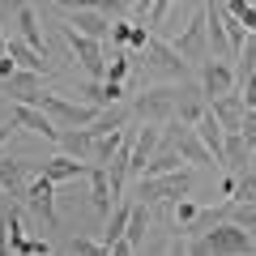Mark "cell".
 <instances>
[{
  "instance_id": "cell-26",
  "label": "cell",
  "mask_w": 256,
  "mask_h": 256,
  "mask_svg": "<svg viewBox=\"0 0 256 256\" xmlns=\"http://www.w3.org/2000/svg\"><path fill=\"white\" fill-rule=\"evenodd\" d=\"M150 226H154V218H150V205H141V201H132V218H128V244L141 252V244H146V235H150Z\"/></svg>"
},
{
  "instance_id": "cell-17",
  "label": "cell",
  "mask_w": 256,
  "mask_h": 256,
  "mask_svg": "<svg viewBox=\"0 0 256 256\" xmlns=\"http://www.w3.org/2000/svg\"><path fill=\"white\" fill-rule=\"evenodd\" d=\"M38 171H43L52 184H73V180H86V175H90V162H77V158H68V154H56V158H47V162H38Z\"/></svg>"
},
{
  "instance_id": "cell-48",
  "label": "cell",
  "mask_w": 256,
  "mask_h": 256,
  "mask_svg": "<svg viewBox=\"0 0 256 256\" xmlns=\"http://www.w3.org/2000/svg\"><path fill=\"white\" fill-rule=\"evenodd\" d=\"M150 9H154V0H137V9H132L137 22H150Z\"/></svg>"
},
{
  "instance_id": "cell-37",
  "label": "cell",
  "mask_w": 256,
  "mask_h": 256,
  "mask_svg": "<svg viewBox=\"0 0 256 256\" xmlns=\"http://www.w3.org/2000/svg\"><path fill=\"white\" fill-rule=\"evenodd\" d=\"M82 98L94 102V107H107V94H102V82H86L82 86Z\"/></svg>"
},
{
  "instance_id": "cell-46",
  "label": "cell",
  "mask_w": 256,
  "mask_h": 256,
  "mask_svg": "<svg viewBox=\"0 0 256 256\" xmlns=\"http://www.w3.org/2000/svg\"><path fill=\"white\" fill-rule=\"evenodd\" d=\"M188 256H214V248L205 239H188Z\"/></svg>"
},
{
  "instance_id": "cell-25",
  "label": "cell",
  "mask_w": 256,
  "mask_h": 256,
  "mask_svg": "<svg viewBox=\"0 0 256 256\" xmlns=\"http://www.w3.org/2000/svg\"><path fill=\"white\" fill-rule=\"evenodd\" d=\"M9 56L18 60V68H30V73H52V64H47V56L43 52H34L30 43H22V38H9Z\"/></svg>"
},
{
  "instance_id": "cell-22",
  "label": "cell",
  "mask_w": 256,
  "mask_h": 256,
  "mask_svg": "<svg viewBox=\"0 0 256 256\" xmlns=\"http://www.w3.org/2000/svg\"><path fill=\"white\" fill-rule=\"evenodd\" d=\"M26 171H30V162L0 154V192H9V196H26Z\"/></svg>"
},
{
  "instance_id": "cell-50",
  "label": "cell",
  "mask_w": 256,
  "mask_h": 256,
  "mask_svg": "<svg viewBox=\"0 0 256 256\" xmlns=\"http://www.w3.org/2000/svg\"><path fill=\"white\" fill-rule=\"evenodd\" d=\"M13 248H9V230H4V218H0V256H9Z\"/></svg>"
},
{
  "instance_id": "cell-38",
  "label": "cell",
  "mask_w": 256,
  "mask_h": 256,
  "mask_svg": "<svg viewBox=\"0 0 256 256\" xmlns=\"http://www.w3.org/2000/svg\"><path fill=\"white\" fill-rule=\"evenodd\" d=\"M13 256H56V252H52V248L43 244V239H26V244H22L18 252H13Z\"/></svg>"
},
{
  "instance_id": "cell-32",
  "label": "cell",
  "mask_w": 256,
  "mask_h": 256,
  "mask_svg": "<svg viewBox=\"0 0 256 256\" xmlns=\"http://www.w3.org/2000/svg\"><path fill=\"white\" fill-rule=\"evenodd\" d=\"M201 210H205V205L188 201V196H184V201H175V230H180V235H184V230H188L192 222H196V214H201Z\"/></svg>"
},
{
  "instance_id": "cell-52",
  "label": "cell",
  "mask_w": 256,
  "mask_h": 256,
  "mask_svg": "<svg viewBox=\"0 0 256 256\" xmlns=\"http://www.w3.org/2000/svg\"><path fill=\"white\" fill-rule=\"evenodd\" d=\"M146 256H158V252H146Z\"/></svg>"
},
{
  "instance_id": "cell-23",
  "label": "cell",
  "mask_w": 256,
  "mask_h": 256,
  "mask_svg": "<svg viewBox=\"0 0 256 256\" xmlns=\"http://www.w3.org/2000/svg\"><path fill=\"white\" fill-rule=\"evenodd\" d=\"M196 137H201V146L214 154V162L222 166V154H226V128L214 120V111H205V116H201V124H196Z\"/></svg>"
},
{
  "instance_id": "cell-6",
  "label": "cell",
  "mask_w": 256,
  "mask_h": 256,
  "mask_svg": "<svg viewBox=\"0 0 256 256\" xmlns=\"http://www.w3.org/2000/svg\"><path fill=\"white\" fill-rule=\"evenodd\" d=\"M171 43H175V52H180L184 60L192 64V68H201V64L210 60V13L201 9L196 18L188 22V26L180 30V34L171 38Z\"/></svg>"
},
{
  "instance_id": "cell-47",
  "label": "cell",
  "mask_w": 256,
  "mask_h": 256,
  "mask_svg": "<svg viewBox=\"0 0 256 256\" xmlns=\"http://www.w3.org/2000/svg\"><path fill=\"white\" fill-rule=\"evenodd\" d=\"M18 73V60H13V56H4V60H0V82H4V77H13Z\"/></svg>"
},
{
  "instance_id": "cell-20",
  "label": "cell",
  "mask_w": 256,
  "mask_h": 256,
  "mask_svg": "<svg viewBox=\"0 0 256 256\" xmlns=\"http://www.w3.org/2000/svg\"><path fill=\"white\" fill-rule=\"evenodd\" d=\"M73 9H98L107 18H124V13L137 9V0H56V13H73Z\"/></svg>"
},
{
  "instance_id": "cell-42",
  "label": "cell",
  "mask_w": 256,
  "mask_h": 256,
  "mask_svg": "<svg viewBox=\"0 0 256 256\" xmlns=\"http://www.w3.org/2000/svg\"><path fill=\"white\" fill-rule=\"evenodd\" d=\"M166 256H188V235H175L166 244Z\"/></svg>"
},
{
  "instance_id": "cell-34",
  "label": "cell",
  "mask_w": 256,
  "mask_h": 256,
  "mask_svg": "<svg viewBox=\"0 0 256 256\" xmlns=\"http://www.w3.org/2000/svg\"><path fill=\"white\" fill-rule=\"evenodd\" d=\"M68 252H73V256H107V244H102V239H86V235H77L73 244H68Z\"/></svg>"
},
{
  "instance_id": "cell-24",
  "label": "cell",
  "mask_w": 256,
  "mask_h": 256,
  "mask_svg": "<svg viewBox=\"0 0 256 256\" xmlns=\"http://www.w3.org/2000/svg\"><path fill=\"white\" fill-rule=\"evenodd\" d=\"M128 218H132V201H116V210H111L107 214V222H102V244H120V239H124L128 235Z\"/></svg>"
},
{
  "instance_id": "cell-19",
  "label": "cell",
  "mask_w": 256,
  "mask_h": 256,
  "mask_svg": "<svg viewBox=\"0 0 256 256\" xmlns=\"http://www.w3.org/2000/svg\"><path fill=\"white\" fill-rule=\"evenodd\" d=\"M86 180H90V205H94V214H102V218H107L111 210H116V192H111V175H107V166H90V175H86Z\"/></svg>"
},
{
  "instance_id": "cell-2",
  "label": "cell",
  "mask_w": 256,
  "mask_h": 256,
  "mask_svg": "<svg viewBox=\"0 0 256 256\" xmlns=\"http://www.w3.org/2000/svg\"><path fill=\"white\" fill-rule=\"evenodd\" d=\"M141 56H146V60H137V68H146L150 77H162V82H188V73H192V64L175 52V43H166V38H158V34L150 38V47Z\"/></svg>"
},
{
  "instance_id": "cell-43",
  "label": "cell",
  "mask_w": 256,
  "mask_h": 256,
  "mask_svg": "<svg viewBox=\"0 0 256 256\" xmlns=\"http://www.w3.org/2000/svg\"><path fill=\"white\" fill-rule=\"evenodd\" d=\"M13 132H22V128H18V120H4V124H0V150H4V146H9V137H13Z\"/></svg>"
},
{
  "instance_id": "cell-41",
  "label": "cell",
  "mask_w": 256,
  "mask_h": 256,
  "mask_svg": "<svg viewBox=\"0 0 256 256\" xmlns=\"http://www.w3.org/2000/svg\"><path fill=\"white\" fill-rule=\"evenodd\" d=\"M239 94H244L248 111H252V107H256V73H252V77H244V82H239Z\"/></svg>"
},
{
  "instance_id": "cell-12",
  "label": "cell",
  "mask_w": 256,
  "mask_h": 256,
  "mask_svg": "<svg viewBox=\"0 0 256 256\" xmlns=\"http://www.w3.org/2000/svg\"><path fill=\"white\" fill-rule=\"evenodd\" d=\"M205 13H210V60H230V64H235L239 52L230 47V34H226V26H222V4L210 0Z\"/></svg>"
},
{
  "instance_id": "cell-44",
  "label": "cell",
  "mask_w": 256,
  "mask_h": 256,
  "mask_svg": "<svg viewBox=\"0 0 256 256\" xmlns=\"http://www.w3.org/2000/svg\"><path fill=\"white\" fill-rule=\"evenodd\" d=\"M30 0H0V18H13L18 9H26Z\"/></svg>"
},
{
  "instance_id": "cell-28",
  "label": "cell",
  "mask_w": 256,
  "mask_h": 256,
  "mask_svg": "<svg viewBox=\"0 0 256 256\" xmlns=\"http://www.w3.org/2000/svg\"><path fill=\"white\" fill-rule=\"evenodd\" d=\"M180 166H188V162L180 158V150H175V146H162L154 158H150L146 175H171V171H180Z\"/></svg>"
},
{
  "instance_id": "cell-36",
  "label": "cell",
  "mask_w": 256,
  "mask_h": 256,
  "mask_svg": "<svg viewBox=\"0 0 256 256\" xmlns=\"http://www.w3.org/2000/svg\"><path fill=\"white\" fill-rule=\"evenodd\" d=\"M128 34H132V22L128 18L111 22V47H128Z\"/></svg>"
},
{
  "instance_id": "cell-53",
  "label": "cell",
  "mask_w": 256,
  "mask_h": 256,
  "mask_svg": "<svg viewBox=\"0 0 256 256\" xmlns=\"http://www.w3.org/2000/svg\"><path fill=\"white\" fill-rule=\"evenodd\" d=\"M252 166H256V158H252Z\"/></svg>"
},
{
  "instance_id": "cell-18",
  "label": "cell",
  "mask_w": 256,
  "mask_h": 256,
  "mask_svg": "<svg viewBox=\"0 0 256 256\" xmlns=\"http://www.w3.org/2000/svg\"><path fill=\"white\" fill-rule=\"evenodd\" d=\"M132 124V102H116V107H102L98 120L90 124L94 137H116V132H124V128Z\"/></svg>"
},
{
  "instance_id": "cell-11",
  "label": "cell",
  "mask_w": 256,
  "mask_h": 256,
  "mask_svg": "<svg viewBox=\"0 0 256 256\" xmlns=\"http://www.w3.org/2000/svg\"><path fill=\"white\" fill-rule=\"evenodd\" d=\"M205 111H210V98L201 94V86H196V82H180V94H175V120L188 124V128H196Z\"/></svg>"
},
{
  "instance_id": "cell-35",
  "label": "cell",
  "mask_w": 256,
  "mask_h": 256,
  "mask_svg": "<svg viewBox=\"0 0 256 256\" xmlns=\"http://www.w3.org/2000/svg\"><path fill=\"white\" fill-rule=\"evenodd\" d=\"M150 38H154V30H150V22H132V34H128V52L137 56L150 47Z\"/></svg>"
},
{
  "instance_id": "cell-21",
  "label": "cell",
  "mask_w": 256,
  "mask_h": 256,
  "mask_svg": "<svg viewBox=\"0 0 256 256\" xmlns=\"http://www.w3.org/2000/svg\"><path fill=\"white\" fill-rule=\"evenodd\" d=\"M13 26H18V38H22V43H30V47H34V52H43V56H47L43 22H38V13L30 9V4H26V9H18V13H13Z\"/></svg>"
},
{
  "instance_id": "cell-45",
  "label": "cell",
  "mask_w": 256,
  "mask_h": 256,
  "mask_svg": "<svg viewBox=\"0 0 256 256\" xmlns=\"http://www.w3.org/2000/svg\"><path fill=\"white\" fill-rule=\"evenodd\" d=\"M107 256H137V248L128 244V239H120V244H111V248H107Z\"/></svg>"
},
{
  "instance_id": "cell-51",
  "label": "cell",
  "mask_w": 256,
  "mask_h": 256,
  "mask_svg": "<svg viewBox=\"0 0 256 256\" xmlns=\"http://www.w3.org/2000/svg\"><path fill=\"white\" fill-rule=\"evenodd\" d=\"M248 256H256V239H252V252H248Z\"/></svg>"
},
{
  "instance_id": "cell-14",
  "label": "cell",
  "mask_w": 256,
  "mask_h": 256,
  "mask_svg": "<svg viewBox=\"0 0 256 256\" xmlns=\"http://www.w3.org/2000/svg\"><path fill=\"white\" fill-rule=\"evenodd\" d=\"M60 18H64V26L82 30V34L98 38V43H107V38H111V18H107V13H98V9H73V13H60Z\"/></svg>"
},
{
  "instance_id": "cell-40",
  "label": "cell",
  "mask_w": 256,
  "mask_h": 256,
  "mask_svg": "<svg viewBox=\"0 0 256 256\" xmlns=\"http://www.w3.org/2000/svg\"><path fill=\"white\" fill-rule=\"evenodd\" d=\"M239 137H244L248 146L256 150V107H252V111H248V116H244V128H239Z\"/></svg>"
},
{
  "instance_id": "cell-31",
  "label": "cell",
  "mask_w": 256,
  "mask_h": 256,
  "mask_svg": "<svg viewBox=\"0 0 256 256\" xmlns=\"http://www.w3.org/2000/svg\"><path fill=\"white\" fill-rule=\"evenodd\" d=\"M235 73H239V82L256 73V30H248L244 47H239V64H235Z\"/></svg>"
},
{
  "instance_id": "cell-7",
  "label": "cell",
  "mask_w": 256,
  "mask_h": 256,
  "mask_svg": "<svg viewBox=\"0 0 256 256\" xmlns=\"http://www.w3.org/2000/svg\"><path fill=\"white\" fill-rule=\"evenodd\" d=\"M196 86H201L205 98H222V94H235L239 90V73L230 60H205L201 68H196Z\"/></svg>"
},
{
  "instance_id": "cell-1",
  "label": "cell",
  "mask_w": 256,
  "mask_h": 256,
  "mask_svg": "<svg viewBox=\"0 0 256 256\" xmlns=\"http://www.w3.org/2000/svg\"><path fill=\"white\" fill-rule=\"evenodd\" d=\"M192 184H196V166H180L171 175H141L137 201L141 205H175L184 196H192Z\"/></svg>"
},
{
  "instance_id": "cell-27",
  "label": "cell",
  "mask_w": 256,
  "mask_h": 256,
  "mask_svg": "<svg viewBox=\"0 0 256 256\" xmlns=\"http://www.w3.org/2000/svg\"><path fill=\"white\" fill-rule=\"evenodd\" d=\"M137 68V56L128 47H111V60H107V82H128V73Z\"/></svg>"
},
{
  "instance_id": "cell-4",
  "label": "cell",
  "mask_w": 256,
  "mask_h": 256,
  "mask_svg": "<svg viewBox=\"0 0 256 256\" xmlns=\"http://www.w3.org/2000/svg\"><path fill=\"white\" fill-rule=\"evenodd\" d=\"M60 34H64V43H68V56L82 64V73L90 77V82H107V52H102L98 38L82 34V30H73V26H60Z\"/></svg>"
},
{
  "instance_id": "cell-8",
  "label": "cell",
  "mask_w": 256,
  "mask_h": 256,
  "mask_svg": "<svg viewBox=\"0 0 256 256\" xmlns=\"http://www.w3.org/2000/svg\"><path fill=\"white\" fill-rule=\"evenodd\" d=\"M201 239L214 248V256H248L256 235H248L244 226H235V222L226 218V222H218V226H214L210 235H201Z\"/></svg>"
},
{
  "instance_id": "cell-15",
  "label": "cell",
  "mask_w": 256,
  "mask_h": 256,
  "mask_svg": "<svg viewBox=\"0 0 256 256\" xmlns=\"http://www.w3.org/2000/svg\"><path fill=\"white\" fill-rule=\"evenodd\" d=\"M94 132L90 128H60V137H56V146H60V154L77 158V162H94Z\"/></svg>"
},
{
  "instance_id": "cell-39",
  "label": "cell",
  "mask_w": 256,
  "mask_h": 256,
  "mask_svg": "<svg viewBox=\"0 0 256 256\" xmlns=\"http://www.w3.org/2000/svg\"><path fill=\"white\" fill-rule=\"evenodd\" d=\"M171 9H175V0H154V9H150V30H154V26H162Z\"/></svg>"
},
{
  "instance_id": "cell-10",
  "label": "cell",
  "mask_w": 256,
  "mask_h": 256,
  "mask_svg": "<svg viewBox=\"0 0 256 256\" xmlns=\"http://www.w3.org/2000/svg\"><path fill=\"white\" fill-rule=\"evenodd\" d=\"M13 120H18L22 132H34V137H47V141L60 137V124H56L38 102H13Z\"/></svg>"
},
{
  "instance_id": "cell-5",
  "label": "cell",
  "mask_w": 256,
  "mask_h": 256,
  "mask_svg": "<svg viewBox=\"0 0 256 256\" xmlns=\"http://www.w3.org/2000/svg\"><path fill=\"white\" fill-rule=\"evenodd\" d=\"M38 107L47 111V116L56 120L60 128H90L94 120H98V111L102 107H94V102H82V98H64V94H52V90H43L38 94Z\"/></svg>"
},
{
  "instance_id": "cell-9",
  "label": "cell",
  "mask_w": 256,
  "mask_h": 256,
  "mask_svg": "<svg viewBox=\"0 0 256 256\" xmlns=\"http://www.w3.org/2000/svg\"><path fill=\"white\" fill-rule=\"evenodd\" d=\"M22 201H26V210H34L47 226H60V214H56V184L47 180L43 171L26 184V196H22Z\"/></svg>"
},
{
  "instance_id": "cell-30",
  "label": "cell",
  "mask_w": 256,
  "mask_h": 256,
  "mask_svg": "<svg viewBox=\"0 0 256 256\" xmlns=\"http://www.w3.org/2000/svg\"><path fill=\"white\" fill-rule=\"evenodd\" d=\"M218 222H226V210H201V214H196V222H192L184 235H188V239H201V235H210Z\"/></svg>"
},
{
  "instance_id": "cell-33",
  "label": "cell",
  "mask_w": 256,
  "mask_h": 256,
  "mask_svg": "<svg viewBox=\"0 0 256 256\" xmlns=\"http://www.w3.org/2000/svg\"><path fill=\"white\" fill-rule=\"evenodd\" d=\"M226 13L239 18L248 30H256V4H252V0H226Z\"/></svg>"
},
{
  "instance_id": "cell-16",
  "label": "cell",
  "mask_w": 256,
  "mask_h": 256,
  "mask_svg": "<svg viewBox=\"0 0 256 256\" xmlns=\"http://www.w3.org/2000/svg\"><path fill=\"white\" fill-rule=\"evenodd\" d=\"M210 111H214V120H218L226 132H239L244 128V116H248V102H244V94H222V98H214L210 102Z\"/></svg>"
},
{
  "instance_id": "cell-13",
  "label": "cell",
  "mask_w": 256,
  "mask_h": 256,
  "mask_svg": "<svg viewBox=\"0 0 256 256\" xmlns=\"http://www.w3.org/2000/svg\"><path fill=\"white\" fill-rule=\"evenodd\" d=\"M43 73H30V68H18L13 77H4L0 82V90L9 94L13 102H38V94H43Z\"/></svg>"
},
{
  "instance_id": "cell-49",
  "label": "cell",
  "mask_w": 256,
  "mask_h": 256,
  "mask_svg": "<svg viewBox=\"0 0 256 256\" xmlns=\"http://www.w3.org/2000/svg\"><path fill=\"white\" fill-rule=\"evenodd\" d=\"M9 56V26H4V18H0V60Z\"/></svg>"
},
{
  "instance_id": "cell-3",
  "label": "cell",
  "mask_w": 256,
  "mask_h": 256,
  "mask_svg": "<svg viewBox=\"0 0 256 256\" xmlns=\"http://www.w3.org/2000/svg\"><path fill=\"white\" fill-rule=\"evenodd\" d=\"M175 94H180V82L141 90L132 98V120H141V124H171L175 120Z\"/></svg>"
},
{
  "instance_id": "cell-29",
  "label": "cell",
  "mask_w": 256,
  "mask_h": 256,
  "mask_svg": "<svg viewBox=\"0 0 256 256\" xmlns=\"http://www.w3.org/2000/svg\"><path fill=\"white\" fill-rule=\"evenodd\" d=\"M226 218L244 226L248 235H256V201H226Z\"/></svg>"
}]
</instances>
